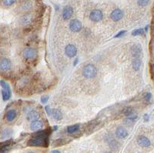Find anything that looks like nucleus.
<instances>
[{
  "instance_id": "6",
  "label": "nucleus",
  "mask_w": 154,
  "mask_h": 153,
  "mask_svg": "<svg viewBox=\"0 0 154 153\" xmlns=\"http://www.w3.org/2000/svg\"><path fill=\"white\" fill-rule=\"evenodd\" d=\"M82 23L78 19H73L69 23V29L72 32H78L82 29Z\"/></svg>"
},
{
  "instance_id": "23",
  "label": "nucleus",
  "mask_w": 154,
  "mask_h": 153,
  "mask_svg": "<svg viewBox=\"0 0 154 153\" xmlns=\"http://www.w3.org/2000/svg\"><path fill=\"white\" fill-rule=\"evenodd\" d=\"M16 2V0H2L3 4L5 6H10L14 4Z\"/></svg>"
},
{
  "instance_id": "16",
  "label": "nucleus",
  "mask_w": 154,
  "mask_h": 153,
  "mask_svg": "<svg viewBox=\"0 0 154 153\" xmlns=\"http://www.w3.org/2000/svg\"><path fill=\"white\" fill-rule=\"evenodd\" d=\"M141 59H140V57H134V59H133V68L135 71H139L140 70V67H141Z\"/></svg>"
},
{
  "instance_id": "33",
  "label": "nucleus",
  "mask_w": 154,
  "mask_h": 153,
  "mask_svg": "<svg viewBox=\"0 0 154 153\" xmlns=\"http://www.w3.org/2000/svg\"><path fill=\"white\" fill-rule=\"evenodd\" d=\"M105 153H111V152H105Z\"/></svg>"
},
{
  "instance_id": "1",
  "label": "nucleus",
  "mask_w": 154,
  "mask_h": 153,
  "mask_svg": "<svg viewBox=\"0 0 154 153\" xmlns=\"http://www.w3.org/2000/svg\"><path fill=\"white\" fill-rule=\"evenodd\" d=\"M49 133L45 130L40 131L28 142L29 146H48Z\"/></svg>"
},
{
  "instance_id": "32",
  "label": "nucleus",
  "mask_w": 154,
  "mask_h": 153,
  "mask_svg": "<svg viewBox=\"0 0 154 153\" xmlns=\"http://www.w3.org/2000/svg\"><path fill=\"white\" fill-rule=\"evenodd\" d=\"M51 153H60V152L58 151V150H53Z\"/></svg>"
},
{
  "instance_id": "25",
  "label": "nucleus",
  "mask_w": 154,
  "mask_h": 153,
  "mask_svg": "<svg viewBox=\"0 0 154 153\" xmlns=\"http://www.w3.org/2000/svg\"><path fill=\"white\" fill-rule=\"evenodd\" d=\"M10 134H11V131L9 130V129H6V130L2 133V138H6V137H8Z\"/></svg>"
},
{
  "instance_id": "9",
  "label": "nucleus",
  "mask_w": 154,
  "mask_h": 153,
  "mask_svg": "<svg viewBox=\"0 0 154 153\" xmlns=\"http://www.w3.org/2000/svg\"><path fill=\"white\" fill-rule=\"evenodd\" d=\"M11 61L8 59H0V70L8 71L11 68Z\"/></svg>"
},
{
  "instance_id": "21",
  "label": "nucleus",
  "mask_w": 154,
  "mask_h": 153,
  "mask_svg": "<svg viewBox=\"0 0 154 153\" xmlns=\"http://www.w3.org/2000/svg\"><path fill=\"white\" fill-rule=\"evenodd\" d=\"M31 22V16H24L22 18V23L24 24V25H27L29 23H30Z\"/></svg>"
},
{
  "instance_id": "29",
  "label": "nucleus",
  "mask_w": 154,
  "mask_h": 153,
  "mask_svg": "<svg viewBox=\"0 0 154 153\" xmlns=\"http://www.w3.org/2000/svg\"><path fill=\"white\" fill-rule=\"evenodd\" d=\"M45 109H46V112H47V114H48L49 116H50L51 115V112H52V109H50V107L49 106H46V108H45Z\"/></svg>"
},
{
  "instance_id": "13",
  "label": "nucleus",
  "mask_w": 154,
  "mask_h": 153,
  "mask_svg": "<svg viewBox=\"0 0 154 153\" xmlns=\"http://www.w3.org/2000/svg\"><path fill=\"white\" fill-rule=\"evenodd\" d=\"M42 126H43V123H42V121H40V120H35V121L31 122L30 128H31V130L32 131H38V130H40V129L42 128Z\"/></svg>"
},
{
  "instance_id": "4",
  "label": "nucleus",
  "mask_w": 154,
  "mask_h": 153,
  "mask_svg": "<svg viewBox=\"0 0 154 153\" xmlns=\"http://www.w3.org/2000/svg\"><path fill=\"white\" fill-rule=\"evenodd\" d=\"M36 51L33 48H25V49L23 50V57L25 59H34L36 57Z\"/></svg>"
},
{
  "instance_id": "28",
  "label": "nucleus",
  "mask_w": 154,
  "mask_h": 153,
  "mask_svg": "<svg viewBox=\"0 0 154 153\" xmlns=\"http://www.w3.org/2000/svg\"><path fill=\"white\" fill-rule=\"evenodd\" d=\"M126 32L124 31V30H123V31L119 32V33L117 34V35H115V38H119V37H122V36H123V35L126 33Z\"/></svg>"
},
{
  "instance_id": "24",
  "label": "nucleus",
  "mask_w": 154,
  "mask_h": 153,
  "mask_svg": "<svg viewBox=\"0 0 154 153\" xmlns=\"http://www.w3.org/2000/svg\"><path fill=\"white\" fill-rule=\"evenodd\" d=\"M124 113H125L126 116H130L131 114L133 113V109H132V108H127L124 111Z\"/></svg>"
},
{
  "instance_id": "7",
  "label": "nucleus",
  "mask_w": 154,
  "mask_h": 153,
  "mask_svg": "<svg viewBox=\"0 0 154 153\" xmlns=\"http://www.w3.org/2000/svg\"><path fill=\"white\" fill-rule=\"evenodd\" d=\"M123 12L119 8H117V9H114L112 11L110 14V18L112 21L114 22H117V21H119L120 19H123Z\"/></svg>"
},
{
  "instance_id": "8",
  "label": "nucleus",
  "mask_w": 154,
  "mask_h": 153,
  "mask_svg": "<svg viewBox=\"0 0 154 153\" xmlns=\"http://www.w3.org/2000/svg\"><path fill=\"white\" fill-rule=\"evenodd\" d=\"M65 53L69 58H73V57L76 56V55L77 53L76 47L74 45L69 44L65 49Z\"/></svg>"
},
{
  "instance_id": "18",
  "label": "nucleus",
  "mask_w": 154,
  "mask_h": 153,
  "mask_svg": "<svg viewBox=\"0 0 154 153\" xmlns=\"http://www.w3.org/2000/svg\"><path fill=\"white\" fill-rule=\"evenodd\" d=\"M16 117V112L15 110H9L6 114V119L8 122H13Z\"/></svg>"
},
{
  "instance_id": "11",
  "label": "nucleus",
  "mask_w": 154,
  "mask_h": 153,
  "mask_svg": "<svg viewBox=\"0 0 154 153\" xmlns=\"http://www.w3.org/2000/svg\"><path fill=\"white\" fill-rule=\"evenodd\" d=\"M73 14V9L70 6H66L63 8V18L65 20H68L72 17Z\"/></svg>"
},
{
  "instance_id": "14",
  "label": "nucleus",
  "mask_w": 154,
  "mask_h": 153,
  "mask_svg": "<svg viewBox=\"0 0 154 153\" xmlns=\"http://www.w3.org/2000/svg\"><path fill=\"white\" fill-rule=\"evenodd\" d=\"M116 135L119 139H124V138L127 137V135H128V132H127V130L125 128L119 127L116 131Z\"/></svg>"
},
{
  "instance_id": "5",
  "label": "nucleus",
  "mask_w": 154,
  "mask_h": 153,
  "mask_svg": "<svg viewBox=\"0 0 154 153\" xmlns=\"http://www.w3.org/2000/svg\"><path fill=\"white\" fill-rule=\"evenodd\" d=\"M102 17H103L102 12L100 9H94L90 14V19L93 22H95V23H98V22L102 20Z\"/></svg>"
},
{
  "instance_id": "27",
  "label": "nucleus",
  "mask_w": 154,
  "mask_h": 153,
  "mask_svg": "<svg viewBox=\"0 0 154 153\" xmlns=\"http://www.w3.org/2000/svg\"><path fill=\"white\" fill-rule=\"evenodd\" d=\"M151 98H152V95H151V93L147 92V93L146 94V96H145V100H146V102H150V99H151Z\"/></svg>"
},
{
  "instance_id": "19",
  "label": "nucleus",
  "mask_w": 154,
  "mask_h": 153,
  "mask_svg": "<svg viewBox=\"0 0 154 153\" xmlns=\"http://www.w3.org/2000/svg\"><path fill=\"white\" fill-rule=\"evenodd\" d=\"M79 125L76 124V125H73V126H70L67 127V133L69 134H73L75 133L76 132L79 130Z\"/></svg>"
},
{
  "instance_id": "3",
  "label": "nucleus",
  "mask_w": 154,
  "mask_h": 153,
  "mask_svg": "<svg viewBox=\"0 0 154 153\" xmlns=\"http://www.w3.org/2000/svg\"><path fill=\"white\" fill-rule=\"evenodd\" d=\"M0 85L2 87V99L4 101H7L10 99L11 97V89L9 85L7 84L4 81H0Z\"/></svg>"
},
{
  "instance_id": "34",
  "label": "nucleus",
  "mask_w": 154,
  "mask_h": 153,
  "mask_svg": "<svg viewBox=\"0 0 154 153\" xmlns=\"http://www.w3.org/2000/svg\"><path fill=\"white\" fill-rule=\"evenodd\" d=\"M29 153H35V152H29Z\"/></svg>"
},
{
  "instance_id": "31",
  "label": "nucleus",
  "mask_w": 154,
  "mask_h": 153,
  "mask_svg": "<svg viewBox=\"0 0 154 153\" xmlns=\"http://www.w3.org/2000/svg\"><path fill=\"white\" fill-rule=\"evenodd\" d=\"M78 62H79V59L76 58V59L75 61H74V62H73V66H76L77 63H78Z\"/></svg>"
},
{
  "instance_id": "20",
  "label": "nucleus",
  "mask_w": 154,
  "mask_h": 153,
  "mask_svg": "<svg viewBox=\"0 0 154 153\" xmlns=\"http://www.w3.org/2000/svg\"><path fill=\"white\" fill-rule=\"evenodd\" d=\"M144 29H142V28H140V29H135V30H133V32H132V35H133V36H136V35H144Z\"/></svg>"
},
{
  "instance_id": "12",
  "label": "nucleus",
  "mask_w": 154,
  "mask_h": 153,
  "mask_svg": "<svg viewBox=\"0 0 154 153\" xmlns=\"http://www.w3.org/2000/svg\"><path fill=\"white\" fill-rule=\"evenodd\" d=\"M131 52L134 57H140L142 54V48L140 45L135 44L131 48Z\"/></svg>"
},
{
  "instance_id": "26",
  "label": "nucleus",
  "mask_w": 154,
  "mask_h": 153,
  "mask_svg": "<svg viewBox=\"0 0 154 153\" xmlns=\"http://www.w3.org/2000/svg\"><path fill=\"white\" fill-rule=\"evenodd\" d=\"M49 100V96L48 95H46V96H42V98H41V102L43 104L46 103L47 102H48Z\"/></svg>"
},
{
  "instance_id": "15",
  "label": "nucleus",
  "mask_w": 154,
  "mask_h": 153,
  "mask_svg": "<svg viewBox=\"0 0 154 153\" xmlns=\"http://www.w3.org/2000/svg\"><path fill=\"white\" fill-rule=\"evenodd\" d=\"M40 118V113L36 111H31L27 115V119L30 122H33L35 120H38Z\"/></svg>"
},
{
  "instance_id": "17",
  "label": "nucleus",
  "mask_w": 154,
  "mask_h": 153,
  "mask_svg": "<svg viewBox=\"0 0 154 153\" xmlns=\"http://www.w3.org/2000/svg\"><path fill=\"white\" fill-rule=\"evenodd\" d=\"M51 115L52 116L53 118L57 120V121L61 120L63 118V114H62V112H60V110L59 109H52Z\"/></svg>"
},
{
  "instance_id": "10",
  "label": "nucleus",
  "mask_w": 154,
  "mask_h": 153,
  "mask_svg": "<svg viewBox=\"0 0 154 153\" xmlns=\"http://www.w3.org/2000/svg\"><path fill=\"white\" fill-rule=\"evenodd\" d=\"M137 143L139 145L143 148H147V147L150 146L151 142H150V139H148L147 137L143 136V135H140L137 138Z\"/></svg>"
},
{
  "instance_id": "22",
  "label": "nucleus",
  "mask_w": 154,
  "mask_h": 153,
  "mask_svg": "<svg viewBox=\"0 0 154 153\" xmlns=\"http://www.w3.org/2000/svg\"><path fill=\"white\" fill-rule=\"evenodd\" d=\"M150 1V0H138L137 3L140 6H146L149 4Z\"/></svg>"
},
{
  "instance_id": "30",
  "label": "nucleus",
  "mask_w": 154,
  "mask_h": 153,
  "mask_svg": "<svg viewBox=\"0 0 154 153\" xmlns=\"http://www.w3.org/2000/svg\"><path fill=\"white\" fill-rule=\"evenodd\" d=\"M143 118H144V120L146 121V122H148V121H149V119H150L149 115H148V114H145V115H144V116H143Z\"/></svg>"
},
{
  "instance_id": "2",
  "label": "nucleus",
  "mask_w": 154,
  "mask_h": 153,
  "mask_svg": "<svg viewBox=\"0 0 154 153\" xmlns=\"http://www.w3.org/2000/svg\"><path fill=\"white\" fill-rule=\"evenodd\" d=\"M83 75L87 79H93L97 75V68L93 64L86 65L83 70Z\"/></svg>"
}]
</instances>
